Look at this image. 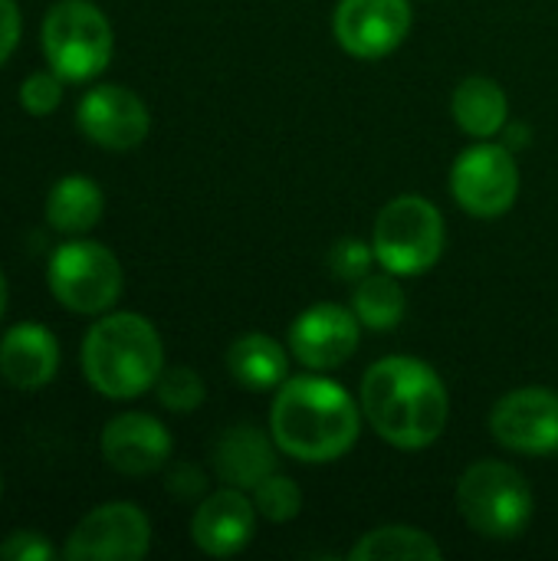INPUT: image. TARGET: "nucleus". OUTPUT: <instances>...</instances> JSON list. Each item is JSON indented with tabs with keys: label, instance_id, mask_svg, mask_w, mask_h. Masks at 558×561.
Masks as SVG:
<instances>
[{
	"label": "nucleus",
	"instance_id": "f8f14e48",
	"mask_svg": "<svg viewBox=\"0 0 558 561\" xmlns=\"http://www.w3.org/2000/svg\"><path fill=\"white\" fill-rule=\"evenodd\" d=\"M362 339V322L352 309L319 302L299 312L289 325V352L312 371H332L345 365Z\"/></svg>",
	"mask_w": 558,
	"mask_h": 561
},
{
	"label": "nucleus",
	"instance_id": "5701e85b",
	"mask_svg": "<svg viewBox=\"0 0 558 561\" xmlns=\"http://www.w3.org/2000/svg\"><path fill=\"white\" fill-rule=\"evenodd\" d=\"M155 391H158V401L174 414H191L207 398V388L194 368H164Z\"/></svg>",
	"mask_w": 558,
	"mask_h": 561
},
{
	"label": "nucleus",
	"instance_id": "9b49d317",
	"mask_svg": "<svg viewBox=\"0 0 558 561\" xmlns=\"http://www.w3.org/2000/svg\"><path fill=\"white\" fill-rule=\"evenodd\" d=\"M411 30L408 0H339L332 16L335 43L355 59L391 56Z\"/></svg>",
	"mask_w": 558,
	"mask_h": 561
},
{
	"label": "nucleus",
	"instance_id": "0eeeda50",
	"mask_svg": "<svg viewBox=\"0 0 558 561\" xmlns=\"http://www.w3.org/2000/svg\"><path fill=\"white\" fill-rule=\"evenodd\" d=\"M46 276L59 306L79 316L109 312L125 289V273L118 256L92 240H69L56 247Z\"/></svg>",
	"mask_w": 558,
	"mask_h": 561
},
{
	"label": "nucleus",
	"instance_id": "dca6fc26",
	"mask_svg": "<svg viewBox=\"0 0 558 561\" xmlns=\"http://www.w3.org/2000/svg\"><path fill=\"white\" fill-rule=\"evenodd\" d=\"M59 371V342L39 322H16L0 339V375L10 388L36 391Z\"/></svg>",
	"mask_w": 558,
	"mask_h": 561
},
{
	"label": "nucleus",
	"instance_id": "412c9836",
	"mask_svg": "<svg viewBox=\"0 0 558 561\" xmlns=\"http://www.w3.org/2000/svg\"><path fill=\"white\" fill-rule=\"evenodd\" d=\"M441 546L414 526H382L358 539L352 561H441Z\"/></svg>",
	"mask_w": 558,
	"mask_h": 561
},
{
	"label": "nucleus",
	"instance_id": "ddd939ff",
	"mask_svg": "<svg viewBox=\"0 0 558 561\" xmlns=\"http://www.w3.org/2000/svg\"><path fill=\"white\" fill-rule=\"evenodd\" d=\"M82 135L109 151H132L151 131L148 105L125 85H95L76 108Z\"/></svg>",
	"mask_w": 558,
	"mask_h": 561
},
{
	"label": "nucleus",
	"instance_id": "7ed1b4c3",
	"mask_svg": "<svg viewBox=\"0 0 558 561\" xmlns=\"http://www.w3.org/2000/svg\"><path fill=\"white\" fill-rule=\"evenodd\" d=\"M82 371L86 381L112 401L145 394L164 371V345L158 329L138 312L102 316L86 332Z\"/></svg>",
	"mask_w": 558,
	"mask_h": 561
},
{
	"label": "nucleus",
	"instance_id": "2eb2a0df",
	"mask_svg": "<svg viewBox=\"0 0 558 561\" xmlns=\"http://www.w3.org/2000/svg\"><path fill=\"white\" fill-rule=\"evenodd\" d=\"M257 506L253 500L243 496V490H217L210 493L194 519H191V539L194 546L210 556V559H230L237 552H243L257 533Z\"/></svg>",
	"mask_w": 558,
	"mask_h": 561
},
{
	"label": "nucleus",
	"instance_id": "6ab92c4d",
	"mask_svg": "<svg viewBox=\"0 0 558 561\" xmlns=\"http://www.w3.org/2000/svg\"><path fill=\"white\" fill-rule=\"evenodd\" d=\"M227 368L250 391H276L289 378V352L276 339L250 332L227 348Z\"/></svg>",
	"mask_w": 558,
	"mask_h": 561
},
{
	"label": "nucleus",
	"instance_id": "393cba45",
	"mask_svg": "<svg viewBox=\"0 0 558 561\" xmlns=\"http://www.w3.org/2000/svg\"><path fill=\"white\" fill-rule=\"evenodd\" d=\"M372 260H375L372 243H365V240H358V237H342V240H335L332 250H329V270H332L335 279H345V283L368 276Z\"/></svg>",
	"mask_w": 558,
	"mask_h": 561
},
{
	"label": "nucleus",
	"instance_id": "f3484780",
	"mask_svg": "<svg viewBox=\"0 0 558 561\" xmlns=\"http://www.w3.org/2000/svg\"><path fill=\"white\" fill-rule=\"evenodd\" d=\"M273 444L276 440H270L260 427H227L210 450L214 473L234 490H257L266 477L276 473Z\"/></svg>",
	"mask_w": 558,
	"mask_h": 561
},
{
	"label": "nucleus",
	"instance_id": "7c9ffc66",
	"mask_svg": "<svg viewBox=\"0 0 558 561\" xmlns=\"http://www.w3.org/2000/svg\"><path fill=\"white\" fill-rule=\"evenodd\" d=\"M0 493H3V480H0Z\"/></svg>",
	"mask_w": 558,
	"mask_h": 561
},
{
	"label": "nucleus",
	"instance_id": "20e7f679",
	"mask_svg": "<svg viewBox=\"0 0 558 561\" xmlns=\"http://www.w3.org/2000/svg\"><path fill=\"white\" fill-rule=\"evenodd\" d=\"M457 510L464 523L493 542L520 539L533 523V490L526 477L503 460H480L457 483Z\"/></svg>",
	"mask_w": 558,
	"mask_h": 561
},
{
	"label": "nucleus",
	"instance_id": "c85d7f7f",
	"mask_svg": "<svg viewBox=\"0 0 558 561\" xmlns=\"http://www.w3.org/2000/svg\"><path fill=\"white\" fill-rule=\"evenodd\" d=\"M204 486H207L204 473L191 463H181L168 473V490L181 500H194L197 493H204Z\"/></svg>",
	"mask_w": 558,
	"mask_h": 561
},
{
	"label": "nucleus",
	"instance_id": "c756f323",
	"mask_svg": "<svg viewBox=\"0 0 558 561\" xmlns=\"http://www.w3.org/2000/svg\"><path fill=\"white\" fill-rule=\"evenodd\" d=\"M3 312H7V279L0 273V319H3Z\"/></svg>",
	"mask_w": 558,
	"mask_h": 561
},
{
	"label": "nucleus",
	"instance_id": "6e6552de",
	"mask_svg": "<svg viewBox=\"0 0 558 561\" xmlns=\"http://www.w3.org/2000/svg\"><path fill=\"white\" fill-rule=\"evenodd\" d=\"M451 194L454 201L480 220L503 217L520 194V168L506 145L480 138L451 168Z\"/></svg>",
	"mask_w": 558,
	"mask_h": 561
},
{
	"label": "nucleus",
	"instance_id": "f03ea898",
	"mask_svg": "<svg viewBox=\"0 0 558 561\" xmlns=\"http://www.w3.org/2000/svg\"><path fill=\"white\" fill-rule=\"evenodd\" d=\"M362 431L352 394L319 375H296L276 388L270 434L276 447L299 463H332L345 457Z\"/></svg>",
	"mask_w": 558,
	"mask_h": 561
},
{
	"label": "nucleus",
	"instance_id": "a211bd4d",
	"mask_svg": "<svg viewBox=\"0 0 558 561\" xmlns=\"http://www.w3.org/2000/svg\"><path fill=\"white\" fill-rule=\"evenodd\" d=\"M451 115L470 138H497L510 122V99L490 76H467L451 95Z\"/></svg>",
	"mask_w": 558,
	"mask_h": 561
},
{
	"label": "nucleus",
	"instance_id": "4468645a",
	"mask_svg": "<svg viewBox=\"0 0 558 561\" xmlns=\"http://www.w3.org/2000/svg\"><path fill=\"white\" fill-rule=\"evenodd\" d=\"M171 447L168 427L141 411H125L102 431V457L122 477L158 473L171 460Z\"/></svg>",
	"mask_w": 558,
	"mask_h": 561
},
{
	"label": "nucleus",
	"instance_id": "bb28decb",
	"mask_svg": "<svg viewBox=\"0 0 558 561\" xmlns=\"http://www.w3.org/2000/svg\"><path fill=\"white\" fill-rule=\"evenodd\" d=\"M0 559L3 561H53L56 559V549L49 546V539L43 533H33V529H23V533H13L0 542Z\"/></svg>",
	"mask_w": 558,
	"mask_h": 561
},
{
	"label": "nucleus",
	"instance_id": "9d476101",
	"mask_svg": "<svg viewBox=\"0 0 558 561\" xmlns=\"http://www.w3.org/2000/svg\"><path fill=\"white\" fill-rule=\"evenodd\" d=\"M490 434L500 447L526 457L558 454V394L549 388H520L497 401Z\"/></svg>",
	"mask_w": 558,
	"mask_h": 561
},
{
	"label": "nucleus",
	"instance_id": "a878e982",
	"mask_svg": "<svg viewBox=\"0 0 558 561\" xmlns=\"http://www.w3.org/2000/svg\"><path fill=\"white\" fill-rule=\"evenodd\" d=\"M62 82L66 79L56 76V72H33V76H26L23 85H20V105L30 115H36V118L53 115L59 108V102H62Z\"/></svg>",
	"mask_w": 558,
	"mask_h": 561
},
{
	"label": "nucleus",
	"instance_id": "39448f33",
	"mask_svg": "<svg viewBox=\"0 0 558 561\" xmlns=\"http://www.w3.org/2000/svg\"><path fill=\"white\" fill-rule=\"evenodd\" d=\"M46 62L66 82H89L105 72L115 39L109 16L92 0H56L39 30Z\"/></svg>",
	"mask_w": 558,
	"mask_h": 561
},
{
	"label": "nucleus",
	"instance_id": "b1692460",
	"mask_svg": "<svg viewBox=\"0 0 558 561\" xmlns=\"http://www.w3.org/2000/svg\"><path fill=\"white\" fill-rule=\"evenodd\" d=\"M253 506H257V513H260L263 519H270V523H289V519H296L299 510H303V493H299V486H296L289 477L273 473V477H266V480L253 490Z\"/></svg>",
	"mask_w": 558,
	"mask_h": 561
},
{
	"label": "nucleus",
	"instance_id": "423d86ee",
	"mask_svg": "<svg viewBox=\"0 0 558 561\" xmlns=\"http://www.w3.org/2000/svg\"><path fill=\"white\" fill-rule=\"evenodd\" d=\"M444 217L418 194L388 201L372 230V250L382 270L395 276H421L444 256Z\"/></svg>",
	"mask_w": 558,
	"mask_h": 561
},
{
	"label": "nucleus",
	"instance_id": "4be33fe9",
	"mask_svg": "<svg viewBox=\"0 0 558 561\" xmlns=\"http://www.w3.org/2000/svg\"><path fill=\"white\" fill-rule=\"evenodd\" d=\"M352 312L372 332H388L405 319V289L395 273H368L352 293Z\"/></svg>",
	"mask_w": 558,
	"mask_h": 561
},
{
	"label": "nucleus",
	"instance_id": "1a4fd4ad",
	"mask_svg": "<svg viewBox=\"0 0 558 561\" xmlns=\"http://www.w3.org/2000/svg\"><path fill=\"white\" fill-rule=\"evenodd\" d=\"M151 549V523L135 503H105L79 519L62 556L69 561H138Z\"/></svg>",
	"mask_w": 558,
	"mask_h": 561
},
{
	"label": "nucleus",
	"instance_id": "f257e3e1",
	"mask_svg": "<svg viewBox=\"0 0 558 561\" xmlns=\"http://www.w3.org/2000/svg\"><path fill=\"white\" fill-rule=\"evenodd\" d=\"M362 414L385 444L398 450H424L451 421V394L428 362L391 355L365 371Z\"/></svg>",
	"mask_w": 558,
	"mask_h": 561
},
{
	"label": "nucleus",
	"instance_id": "aec40b11",
	"mask_svg": "<svg viewBox=\"0 0 558 561\" xmlns=\"http://www.w3.org/2000/svg\"><path fill=\"white\" fill-rule=\"evenodd\" d=\"M102 210H105L102 187L82 174H69V178L56 181L46 197V220L53 230H59L66 237L89 233L102 220Z\"/></svg>",
	"mask_w": 558,
	"mask_h": 561
},
{
	"label": "nucleus",
	"instance_id": "cd10ccee",
	"mask_svg": "<svg viewBox=\"0 0 558 561\" xmlns=\"http://www.w3.org/2000/svg\"><path fill=\"white\" fill-rule=\"evenodd\" d=\"M20 33H23V20L16 0H0V66L13 56Z\"/></svg>",
	"mask_w": 558,
	"mask_h": 561
}]
</instances>
